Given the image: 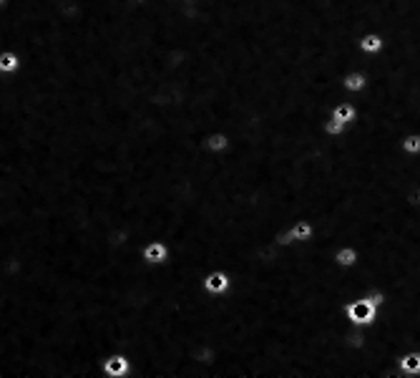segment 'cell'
Listing matches in <instances>:
<instances>
[{
  "instance_id": "obj_1",
  "label": "cell",
  "mask_w": 420,
  "mask_h": 378,
  "mask_svg": "<svg viewBox=\"0 0 420 378\" xmlns=\"http://www.w3.org/2000/svg\"><path fill=\"white\" fill-rule=\"evenodd\" d=\"M377 313H380V308L368 295H355L342 305V315H345L347 326L355 328H370L377 321Z\"/></svg>"
},
{
  "instance_id": "obj_2",
  "label": "cell",
  "mask_w": 420,
  "mask_h": 378,
  "mask_svg": "<svg viewBox=\"0 0 420 378\" xmlns=\"http://www.w3.org/2000/svg\"><path fill=\"white\" fill-rule=\"evenodd\" d=\"M234 288V280L232 275L226 270H222V267H214V270L204 272V277H201V290L207 293V295L212 298H222V295H229Z\"/></svg>"
},
{
  "instance_id": "obj_3",
  "label": "cell",
  "mask_w": 420,
  "mask_h": 378,
  "mask_svg": "<svg viewBox=\"0 0 420 378\" xmlns=\"http://www.w3.org/2000/svg\"><path fill=\"white\" fill-rule=\"evenodd\" d=\"M133 360L129 353H108L106 358L101 360V376L103 378H131Z\"/></svg>"
},
{
  "instance_id": "obj_4",
  "label": "cell",
  "mask_w": 420,
  "mask_h": 378,
  "mask_svg": "<svg viewBox=\"0 0 420 378\" xmlns=\"http://www.w3.org/2000/svg\"><path fill=\"white\" fill-rule=\"evenodd\" d=\"M340 86H342V91H345L355 104H358L360 96H363V91L370 86V76H368V71H363V69H350V71L342 74Z\"/></svg>"
},
{
  "instance_id": "obj_5",
  "label": "cell",
  "mask_w": 420,
  "mask_h": 378,
  "mask_svg": "<svg viewBox=\"0 0 420 378\" xmlns=\"http://www.w3.org/2000/svg\"><path fill=\"white\" fill-rule=\"evenodd\" d=\"M138 255H141V262L149 265V267H161V265L169 260V245H166L164 239L154 237L141 245V252H138Z\"/></svg>"
},
{
  "instance_id": "obj_6",
  "label": "cell",
  "mask_w": 420,
  "mask_h": 378,
  "mask_svg": "<svg viewBox=\"0 0 420 378\" xmlns=\"http://www.w3.org/2000/svg\"><path fill=\"white\" fill-rule=\"evenodd\" d=\"M327 116L350 129V126L360 119V108L352 99H342V101H335L333 106H330V111H327Z\"/></svg>"
},
{
  "instance_id": "obj_7",
  "label": "cell",
  "mask_w": 420,
  "mask_h": 378,
  "mask_svg": "<svg viewBox=\"0 0 420 378\" xmlns=\"http://www.w3.org/2000/svg\"><path fill=\"white\" fill-rule=\"evenodd\" d=\"M201 146H204V151L212 154V157H222V154H226V151L232 149V136L226 132H222V129H214V132L204 134Z\"/></svg>"
},
{
  "instance_id": "obj_8",
  "label": "cell",
  "mask_w": 420,
  "mask_h": 378,
  "mask_svg": "<svg viewBox=\"0 0 420 378\" xmlns=\"http://www.w3.org/2000/svg\"><path fill=\"white\" fill-rule=\"evenodd\" d=\"M360 262V252L355 245H340L335 247L333 252V265H338V267H342V270H355Z\"/></svg>"
},
{
  "instance_id": "obj_9",
  "label": "cell",
  "mask_w": 420,
  "mask_h": 378,
  "mask_svg": "<svg viewBox=\"0 0 420 378\" xmlns=\"http://www.w3.org/2000/svg\"><path fill=\"white\" fill-rule=\"evenodd\" d=\"M358 50L365 53V56H380L385 50V38L377 31H365L358 38Z\"/></svg>"
},
{
  "instance_id": "obj_10",
  "label": "cell",
  "mask_w": 420,
  "mask_h": 378,
  "mask_svg": "<svg viewBox=\"0 0 420 378\" xmlns=\"http://www.w3.org/2000/svg\"><path fill=\"white\" fill-rule=\"evenodd\" d=\"M289 234L295 237L297 245H305V242H310V239L314 237V222L310 220V217H297V220H292L287 225Z\"/></svg>"
},
{
  "instance_id": "obj_11",
  "label": "cell",
  "mask_w": 420,
  "mask_h": 378,
  "mask_svg": "<svg viewBox=\"0 0 420 378\" xmlns=\"http://www.w3.org/2000/svg\"><path fill=\"white\" fill-rule=\"evenodd\" d=\"M398 368H400L403 378H420V351L410 348V351L398 356Z\"/></svg>"
},
{
  "instance_id": "obj_12",
  "label": "cell",
  "mask_w": 420,
  "mask_h": 378,
  "mask_svg": "<svg viewBox=\"0 0 420 378\" xmlns=\"http://www.w3.org/2000/svg\"><path fill=\"white\" fill-rule=\"evenodd\" d=\"M23 69V58H20L18 50L3 48L0 50V76H15Z\"/></svg>"
},
{
  "instance_id": "obj_13",
  "label": "cell",
  "mask_w": 420,
  "mask_h": 378,
  "mask_svg": "<svg viewBox=\"0 0 420 378\" xmlns=\"http://www.w3.org/2000/svg\"><path fill=\"white\" fill-rule=\"evenodd\" d=\"M398 146L408 157H420V132H405L398 139Z\"/></svg>"
},
{
  "instance_id": "obj_14",
  "label": "cell",
  "mask_w": 420,
  "mask_h": 378,
  "mask_svg": "<svg viewBox=\"0 0 420 378\" xmlns=\"http://www.w3.org/2000/svg\"><path fill=\"white\" fill-rule=\"evenodd\" d=\"M403 202H405L413 212H420V182L410 184V187L403 192Z\"/></svg>"
},
{
  "instance_id": "obj_15",
  "label": "cell",
  "mask_w": 420,
  "mask_h": 378,
  "mask_svg": "<svg viewBox=\"0 0 420 378\" xmlns=\"http://www.w3.org/2000/svg\"><path fill=\"white\" fill-rule=\"evenodd\" d=\"M322 132H325L327 136L338 139V136H342V134L347 132V126H342L340 121H335V119H330V116H327V119L322 121Z\"/></svg>"
},
{
  "instance_id": "obj_16",
  "label": "cell",
  "mask_w": 420,
  "mask_h": 378,
  "mask_svg": "<svg viewBox=\"0 0 420 378\" xmlns=\"http://www.w3.org/2000/svg\"><path fill=\"white\" fill-rule=\"evenodd\" d=\"M126 3H129L131 8H141V6L146 3V0H126Z\"/></svg>"
},
{
  "instance_id": "obj_17",
  "label": "cell",
  "mask_w": 420,
  "mask_h": 378,
  "mask_svg": "<svg viewBox=\"0 0 420 378\" xmlns=\"http://www.w3.org/2000/svg\"><path fill=\"white\" fill-rule=\"evenodd\" d=\"M6 3H8V0H0V8H3V6H6Z\"/></svg>"
},
{
  "instance_id": "obj_18",
  "label": "cell",
  "mask_w": 420,
  "mask_h": 378,
  "mask_svg": "<svg viewBox=\"0 0 420 378\" xmlns=\"http://www.w3.org/2000/svg\"><path fill=\"white\" fill-rule=\"evenodd\" d=\"M418 283H420V270H418Z\"/></svg>"
}]
</instances>
